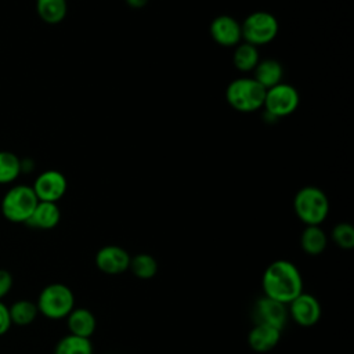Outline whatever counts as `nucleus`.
<instances>
[{
  "label": "nucleus",
  "instance_id": "obj_28",
  "mask_svg": "<svg viewBox=\"0 0 354 354\" xmlns=\"http://www.w3.org/2000/svg\"><path fill=\"white\" fill-rule=\"evenodd\" d=\"M127 3L129 7L131 8H142L144 6H147L148 0H124Z\"/></svg>",
  "mask_w": 354,
  "mask_h": 354
},
{
  "label": "nucleus",
  "instance_id": "obj_15",
  "mask_svg": "<svg viewBox=\"0 0 354 354\" xmlns=\"http://www.w3.org/2000/svg\"><path fill=\"white\" fill-rule=\"evenodd\" d=\"M66 325L71 335H76L80 337H87L94 333L97 322L94 314L84 307L73 308L66 317Z\"/></svg>",
  "mask_w": 354,
  "mask_h": 354
},
{
  "label": "nucleus",
  "instance_id": "obj_10",
  "mask_svg": "<svg viewBox=\"0 0 354 354\" xmlns=\"http://www.w3.org/2000/svg\"><path fill=\"white\" fill-rule=\"evenodd\" d=\"M66 178L61 171L46 170L37 176L32 188L39 201L57 203L66 192Z\"/></svg>",
  "mask_w": 354,
  "mask_h": 354
},
{
  "label": "nucleus",
  "instance_id": "obj_23",
  "mask_svg": "<svg viewBox=\"0 0 354 354\" xmlns=\"http://www.w3.org/2000/svg\"><path fill=\"white\" fill-rule=\"evenodd\" d=\"M19 174L21 159L10 151H0V184L12 183Z\"/></svg>",
  "mask_w": 354,
  "mask_h": 354
},
{
  "label": "nucleus",
  "instance_id": "obj_13",
  "mask_svg": "<svg viewBox=\"0 0 354 354\" xmlns=\"http://www.w3.org/2000/svg\"><path fill=\"white\" fill-rule=\"evenodd\" d=\"M281 332L277 328L264 324H254V326L249 330L248 344L253 351L267 353L272 350L281 339Z\"/></svg>",
  "mask_w": 354,
  "mask_h": 354
},
{
  "label": "nucleus",
  "instance_id": "obj_24",
  "mask_svg": "<svg viewBox=\"0 0 354 354\" xmlns=\"http://www.w3.org/2000/svg\"><path fill=\"white\" fill-rule=\"evenodd\" d=\"M332 239L336 246L344 250L354 248V228L348 223H339L332 230Z\"/></svg>",
  "mask_w": 354,
  "mask_h": 354
},
{
  "label": "nucleus",
  "instance_id": "obj_9",
  "mask_svg": "<svg viewBox=\"0 0 354 354\" xmlns=\"http://www.w3.org/2000/svg\"><path fill=\"white\" fill-rule=\"evenodd\" d=\"M288 315L300 326H313L315 325L322 314L321 304L318 299L310 293L301 292L295 297L289 304Z\"/></svg>",
  "mask_w": 354,
  "mask_h": 354
},
{
  "label": "nucleus",
  "instance_id": "obj_1",
  "mask_svg": "<svg viewBox=\"0 0 354 354\" xmlns=\"http://www.w3.org/2000/svg\"><path fill=\"white\" fill-rule=\"evenodd\" d=\"M261 286L264 296L288 306L303 292V278L292 261L279 259L264 270Z\"/></svg>",
  "mask_w": 354,
  "mask_h": 354
},
{
  "label": "nucleus",
  "instance_id": "obj_27",
  "mask_svg": "<svg viewBox=\"0 0 354 354\" xmlns=\"http://www.w3.org/2000/svg\"><path fill=\"white\" fill-rule=\"evenodd\" d=\"M33 169V160L32 159H22L21 160V173H28Z\"/></svg>",
  "mask_w": 354,
  "mask_h": 354
},
{
  "label": "nucleus",
  "instance_id": "obj_4",
  "mask_svg": "<svg viewBox=\"0 0 354 354\" xmlns=\"http://www.w3.org/2000/svg\"><path fill=\"white\" fill-rule=\"evenodd\" d=\"M266 90L253 77H238L232 80L227 90V102L239 112H253L263 106Z\"/></svg>",
  "mask_w": 354,
  "mask_h": 354
},
{
  "label": "nucleus",
  "instance_id": "obj_7",
  "mask_svg": "<svg viewBox=\"0 0 354 354\" xmlns=\"http://www.w3.org/2000/svg\"><path fill=\"white\" fill-rule=\"evenodd\" d=\"M300 97L297 90L288 83H278L277 86L266 90L264 104L266 113L274 119L283 118L296 111Z\"/></svg>",
  "mask_w": 354,
  "mask_h": 354
},
{
  "label": "nucleus",
  "instance_id": "obj_22",
  "mask_svg": "<svg viewBox=\"0 0 354 354\" xmlns=\"http://www.w3.org/2000/svg\"><path fill=\"white\" fill-rule=\"evenodd\" d=\"M129 270L138 278V279H151L158 272V261L153 256L148 253H138L130 257Z\"/></svg>",
  "mask_w": 354,
  "mask_h": 354
},
{
  "label": "nucleus",
  "instance_id": "obj_6",
  "mask_svg": "<svg viewBox=\"0 0 354 354\" xmlns=\"http://www.w3.org/2000/svg\"><path fill=\"white\" fill-rule=\"evenodd\" d=\"M278 21L267 11L249 14L241 24L242 39L253 46H263L272 41L278 35Z\"/></svg>",
  "mask_w": 354,
  "mask_h": 354
},
{
  "label": "nucleus",
  "instance_id": "obj_3",
  "mask_svg": "<svg viewBox=\"0 0 354 354\" xmlns=\"http://www.w3.org/2000/svg\"><path fill=\"white\" fill-rule=\"evenodd\" d=\"M36 306L39 313L50 319L66 318L75 308V296L69 286L55 282L41 289Z\"/></svg>",
  "mask_w": 354,
  "mask_h": 354
},
{
  "label": "nucleus",
  "instance_id": "obj_19",
  "mask_svg": "<svg viewBox=\"0 0 354 354\" xmlns=\"http://www.w3.org/2000/svg\"><path fill=\"white\" fill-rule=\"evenodd\" d=\"M259 61H260V55L256 46L249 44L246 41L236 44L232 54V62L238 71L250 72L254 69Z\"/></svg>",
  "mask_w": 354,
  "mask_h": 354
},
{
  "label": "nucleus",
  "instance_id": "obj_21",
  "mask_svg": "<svg viewBox=\"0 0 354 354\" xmlns=\"http://www.w3.org/2000/svg\"><path fill=\"white\" fill-rule=\"evenodd\" d=\"M54 354H93V344L87 337L69 333L57 343Z\"/></svg>",
  "mask_w": 354,
  "mask_h": 354
},
{
  "label": "nucleus",
  "instance_id": "obj_16",
  "mask_svg": "<svg viewBox=\"0 0 354 354\" xmlns=\"http://www.w3.org/2000/svg\"><path fill=\"white\" fill-rule=\"evenodd\" d=\"M283 69L277 59H260L253 69V79L264 88L268 90L282 82Z\"/></svg>",
  "mask_w": 354,
  "mask_h": 354
},
{
  "label": "nucleus",
  "instance_id": "obj_26",
  "mask_svg": "<svg viewBox=\"0 0 354 354\" xmlns=\"http://www.w3.org/2000/svg\"><path fill=\"white\" fill-rule=\"evenodd\" d=\"M11 318H10V311L8 307L0 300V336L8 332L11 326Z\"/></svg>",
  "mask_w": 354,
  "mask_h": 354
},
{
  "label": "nucleus",
  "instance_id": "obj_20",
  "mask_svg": "<svg viewBox=\"0 0 354 354\" xmlns=\"http://www.w3.org/2000/svg\"><path fill=\"white\" fill-rule=\"evenodd\" d=\"M8 311H10L11 324H15L19 326H26L32 324L39 314L36 303L29 300H17L15 303L11 304V307H8Z\"/></svg>",
  "mask_w": 354,
  "mask_h": 354
},
{
  "label": "nucleus",
  "instance_id": "obj_18",
  "mask_svg": "<svg viewBox=\"0 0 354 354\" xmlns=\"http://www.w3.org/2000/svg\"><path fill=\"white\" fill-rule=\"evenodd\" d=\"M36 11L47 24H58L66 17V0H36Z\"/></svg>",
  "mask_w": 354,
  "mask_h": 354
},
{
  "label": "nucleus",
  "instance_id": "obj_17",
  "mask_svg": "<svg viewBox=\"0 0 354 354\" xmlns=\"http://www.w3.org/2000/svg\"><path fill=\"white\" fill-rule=\"evenodd\" d=\"M328 243V238L319 225H306L300 235V246L310 256L321 254Z\"/></svg>",
  "mask_w": 354,
  "mask_h": 354
},
{
  "label": "nucleus",
  "instance_id": "obj_8",
  "mask_svg": "<svg viewBox=\"0 0 354 354\" xmlns=\"http://www.w3.org/2000/svg\"><path fill=\"white\" fill-rule=\"evenodd\" d=\"M253 319L254 324H264L282 330L288 321V307L281 301L261 296L253 306Z\"/></svg>",
  "mask_w": 354,
  "mask_h": 354
},
{
  "label": "nucleus",
  "instance_id": "obj_12",
  "mask_svg": "<svg viewBox=\"0 0 354 354\" xmlns=\"http://www.w3.org/2000/svg\"><path fill=\"white\" fill-rule=\"evenodd\" d=\"M209 32L212 39L223 47L236 46L242 40L241 24L230 15L216 17L209 26Z\"/></svg>",
  "mask_w": 354,
  "mask_h": 354
},
{
  "label": "nucleus",
  "instance_id": "obj_5",
  "mask_svg": "<svg viewBox=\"0 0 354 354\" xmlns=\"http://www.w3.org/2000/svg\"><path fill=\"white\" fill-rule=\"evenodd\" d=\"M39 199L32 187L15 185L7 191L1 201V213L11 223H26Z\"/></svg>",
  "mask_w": 354,
  "mask_h": 354
},
{
  "label": "nucleus",
  "instance_id": "obj_25",
  "mask_svg": "<svg viewBox=\"0 0 354 354\" xmlns=\"http://www.w3.org/2000/svg\"><path fill=\"white\" fill-rule=\"evenodd\" d=\"M12 288V275L7 270H0V300L8 295Z\"/></svg>",
  "mask_w": 354,
  "mask_h": 354
},
{
  "label": "nucleus",
  "instance_id": "obj_2",
  "mask_svg": "<svg viewBox=\"0 0 354 354\" xmlns=\"http://www.w3.org/2000/svg\"><path fill=\"white\" fill-rule=\"evenodd\" d=\"M293 209L306 225H319L329 213V201L322 189L303 187L295 195Z\"/></svg>",
  "mask_w": 354,
  "mask_h": 354
},
{
  "label": "nucleus",
  "instance_id": "obj_14",
  "mask_svg": "<svg viewBox=\"0 0 354 354\" xmlns=\"http://www.w3.org/2000/svg\"><path fill=\"white\" fill-rule=\"evenodd\" d=\"M59 218L61 212L57 203L39 201L25 224L37 230H51L59 223Z\"/></svg>",
  "mask_w": 354,
  "mask_h": 354
},
{
  "label": "nucleus",
  "instance_id": "obj_11",
  "mask_svg": "<svg viewBox=\"0 0 354 354\" xmlns=\"http://www.w3.org/2000/svg\"><path fill=\"white\" fill-rule=\"evenodd\" d=\"M130 257L131 256L122 246L106 245L95 253V266L105 274L116 275L129 270Z\"/></svg>",
  "mask_w": 354,
  "mask_h": 354
}]
</instances>
